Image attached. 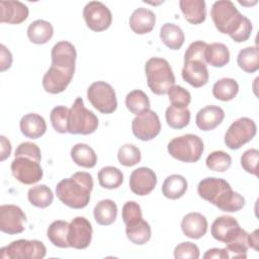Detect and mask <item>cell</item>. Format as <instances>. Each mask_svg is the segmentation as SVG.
<instances>
[{
    "instance_id": "cell-27",
    "label": "cell",
    "mask_w": 259,
    "mask_h": 259,
    "mask_svg": "<svg viewBox=\"0 0 259 259\" xmlns=\"http://www.w3.org/2000/svg\"><path fill=\"white\" fill-rule=\"evenodd\" d=\"M54 34L53 25L44 19L32 21L27 27V36L29 40L36 45L48 42Z\"/></svg>"
},
{
    "instance_id": "cell-32",
    "label": "cell",
    "mask_w": 259,
    "mask_h": 259,
    "mask_svg": "<svg viewBox=\"0 0 259 259\" xmlns=\"http://www.w3.org/2000/svg\"><path fill=\"white\" fill-rule=\"evenodd\" d=\"M160 38L170 50H179L184 44V32L174 23H165L160 29Z\"/></svg>"
},
{
    "instance_id": "cell-24",
    "label": "cell",
    "mask_w": 259,
    "mask_h": 259,
    "mask_svg": "<svg viewBox=\"0 0 259 259\" xmlns=\"http://www.w3.org/2000/svg\"><path fill=\"white\" fill-rule=\"evenodd\" d=\"M22 135L28 139H38L45 135L47 123L42 116L37 113H27L23 115L19 122Z\"/></svg>"
},
{
    "instance_id": "cell-52",
    "label": "cell",
    "mask_w": 259,
    "mask_h": 259,
    "mask_svg": "<svg viewBox=\"0 0 259 259\" xmlns=\"http://www.w3.org/2000/svg\"><path fill=\"white\" fill-rule=\"evenodd\" d=\"M259 230L256 229L253 233L248 234V245L249 247L253 248L254 250L258 251V244H259Z\"/></svg>"
},
{
    "instance_id": "cell-48",
    "label": "cell",
    "mask_w": 259,
    "mask_h": 259,
    "mask_svg": "<svg viewBox=\"0 0 259 259\" xmlns=\"http://www.w3.org/2000/svg\"><path fill=\"white\" fill-rule=\"evenodd\" d=\"M19 155H25V156H29V157H33L38 160H41L40 150L38 146L31 142H24L18 145V147L15 150L14 156H19Z\"/></svg>"
},
{
    "instance_id": "cell-49",
    "label": "cell",
    "mask_w": 259,
    "mask_h": 259,
    "mask_svg": "<svg viewBox=\"0 0 259 259\" xmlns=\"http://www.w3.org/2000/svg\"><path fill=\"white\" fill-rule=\"evenodd\" d=\"M0 71L4 72L11 67L13 59L10 51L4 45H0Z\"/></svg>"
},
{
    "instance_id": "cell-18",
    "label": "cell",
    "mask_w": 259,
    "mask_h": 259,
    "mask_svg": "<svg viewBox=\"0 0 259 259\" xmlns=\"http://www.w3.org/2000/svg\"><path fill=\"white\" fill-rule=\"evenodd\" d=\"M241 230L242 229L235 218L231 215H222L213 221L210 233L217 241L228 244L240 234Z\"/></svg>"
},
{
    "instance_id": "cell-15",
    "label": "cell",
    "mask_w": 259,
    "mask_h": 259,
    "mask_svg": "<svg viewBox=\"0 0 259 259\" xmlns=\"http://www.w3.org/2000/svg\"><path fill=\"white\" fill-rule=\"evenodd\" d=\"M75 70L51 65L42 77V87L51 94H59L68 87L72 81Z\"/></svg>"
},
{
    "instance_id": "cell-39",
    "label": "cell",
    "mask_w": 259,
    "mask_h": 259,
    "mask_svg": "<svg viewBox=\"0 0 259 259\" xmlns=\"http://www.w3.org/2000/svg\"><path fill=\"white\" fill-rule=\"evenodd\" d=\"M167 124L174 130H181L188 125L190 121V111L186 108L169 106L165 113Z\"/></svg>"
},
{
    "instance_id": "cell-44",
    "label": "cell",
    "mask_w": 259,
    "mask_h": 259,
    "mask_svg": "<svg viewBox=\"0 0 259 259\" xmlns=\"http://www.w3.org/2000/svg\"><path fill=\"white\" fill-rule=\"evenodd\" d=\"M167 94L169 96L171 105L175 107L186 108L191 101V95L189 91L178 85H173L168 90Z\"/></svg>"
},
{
    "instance_id": "cell-47",
    "label": "cell",
    "mask_w": 259,
    "mask_h": 259,
    "mask_svg": "<svg viewBox=\"0 0 259 259\" xmlns=\"http://www.w3.org/2000/svg\"><path fill=\"white\" fill-rule=\"evenodd\" d=\"M121 215H122V221L123 223L126 225L135 220L141 219L143 218L142 215V209L139 203H137L136 201H126L123 206H122V210H121Z\"/></svg>"
},
{
    "instance_id": "cell-3",
    "label": "cell",
    "mask_w": 259,
    "mask_h": 259,
    "mask_svg": "<svg viewBox=\"0 0 259 259\" xmlns=\"http://www.w3.org/2000/svg\"><path fill=\"white\" fill-rule=\"evenodd\" d=\"M93 189V179L88 172L79 171L70 178L61 180L56 186L57 197L65 205L80 209L89 203Z\"/></svg>"
},
{
    "instance_id": "cell-13",
    "label": "cell",
    "mask_w": 259,
    "mask_h": 259,
    "mask_svg": "<svg viewBox=\"0 0 259 259\" xmlns=\"http://www.w3.org/2000/svg\"><path fill=\"white\" fill-rule=\"evenodd\" d=\"M26 215L23 210L14 204L0 206V230L8 235L20 234L24 231Z\"/></svg>"
},
{
    "instance_id": "cell-34",
    "label": "cell",
    "mask_w": 259,
    "mask_h": 259,
    "mask_svg": "<svg viewBox=\"0 0 259 259\" xmlns=\"http://www.w3.org/2000/svg\"><path fill=\"white\" fill-rule=\"evenodd\" d=\"M239 92V85L235 79L222 78L212 86L214 98L222 101H230L236 97Z\"/></svg>"
},
{
    "instance_id": "cell-25",
    "label": "cell",
    "mask_w": 259,
    "mask_h": 259,
    "mask_svg": "<svg viewBox=\"0 0 259 259\" xmlns=\"http://www.w3.org/2000/svg\"><path fill=\"white\" fill-rule=\"evenodd\" d=\"M125 235L132 243L144 245L150 241L152 230L149 223L141 218L125 225Z\"/></svg>"
},
{
    "instance_id": "cell-11",
    "label": "cell",
    "mask_w": 259,
    "mask_h": 259,
    "mask_svg": "<svg viewBox=\"0 0 259 259\" xmlns=\"http://www.w3.org/2000/svg\"><path fill=\"white\" fill-rule=\"evenodd\" d=\"M132 131L135 137L141 141L153 140L161 131L158 114L151 109L138 114L132 121Z\"/></svg>"
},
{
    "instance_id": "cell-22",
    "label": "cell",
    "mask_w": 259,
    "mask_h": 259,
    "mask_svg": "<svg viewBox=\"0 0 259 259\" xmlns=\"http://www.w3.org/2000/svg\"><path fill=\"white\" fill-rule=\"evenodd\" d=\"M130 27L137 34H146L153 30L156 23L155 13L144 7H139L130 17Z\"/></svg>"
},
{
    "instance_id": "cell-45",
    "label": "cell",
    "mask_w": 259,
    "mask_h": 259,
    "mask_svg": "<svg viewBox=\"0 0 259 259\" xmlns=\"http://www.w3.org/2000/svg\"><path fill=\"white\" fill-rule=\"evenodd\" d=\"M258 159L259 151L257 149H249L241 156V165L243 169L255 176L258 175Z\"/></svg>"
},
{
    "instance_id": "cell-12",
    "label": "cell",
    "mask_w": 259,
    "mask_h": 259,
    "mask_svg": "<svg viewBox=\"0 0 259 259\" xmlns=\"http://www.w3.org/2000/svg\"><path fill=\"white\" fill-rule=\"evenodd\" d=\"M83 17L87 26L93 31L106 30L112 22L109 8L99 1L88 2L83 9Z\"/></svg>"
},
{
    "instance_id": "cell-46",
    "label": "cell",
    "mask_w": 259,
    "mask_h": 259,
    "mask_svg": "<svg viewBox=\"0 0 259 259\" xmlns=\"http://www.w3.org/2000/svg\"><path fill=\"white\" fill-rule=\"evenodd\" d=\"M174 257L178 258H199L198 247L191 242H182L178 244L174 249Z\"/></svg>"
},
{
    "instance_id": "cell-28",
    "label": "cell",
    "mask_w": 259,
    "mask_h": 259,
    "mask_svg": "<svg viewBox=\"0 0 259 259\" xmlns=\"http://www.w3.org/2000/svg\"><path fill=\"white\" fill-rule=\"evenodd\" d=\"M94 219L101 226H109L117 217V206L111 199H102L96 203L93 209Z\"/></svg>"
},
{
    "instance_id": "cell-35",
    "label": "cell",
    "mask_w": 259,
    "mask_h": 259,
    "mask_svg": "<svg viewBox=\"0 0 259 259\" xmlns=\"http://www.w3.org/2000/svg\"><path fill=\"white\" fill-rule=\"evenodd\" d=\"M238 66L246 73H254L259 69V52L256 47L242 49L237 57Z\"/></svg>"
},
{
    "instance_id": "cell-42",
    "label": "cell",
    "mask_w": 259,
    "mask_h": 259,
    "mask_svg": "<svg viewBox=\"0 0 259 259\" xmlns=\"http://www.w3.org/2000/svg\"><path fill=\"white\" fill-rule=\"evenodd\" d=\"M206 167L215 172H225L232 165L231 156L224 151H214L210 153L205 160Z\"/></svg>"
},
{
    "instance_id": "cell-21",
    "label": "cell",
    "mask_w": 259,
    "mask_h": 259,
    "mask_svg": "<svg viewBox=\"0 0 259 259\" xmlns=\"http://www.w3.org/2000/svg\"><path fill=\"white\" fill-rule=\"evenodd\" d=\"M225 118V111L217 105H207L199 109L195 116L197 127L203 132L212 131Z\"/></svg>"
},
{
    "instance_id": "cell-9",
    "label": "cell",
    "mask_w": 259,
    "mask_h": 259,
    "mask_svg": "<svg viewBox=\"0 0 259 259\" xmlns=\"http://www.w3.org/2000/svg\"><path fill=\"white\" fill-rule=\"evenodd\" d=\"M39 162L40 160L25 155L14 156L10 166L12 175L19 182L32 185L38 182L44 175Z\"/></svg>"
},
{
    "instance_id": "cell-1",
    "label": "cell",
    "mask_w": 259,
    "mask_h": 259,
    "mask_svg": "<svg viewBox=\"0 0 259 259\" xmlns=\"http://www.w3.org/2000/svg\"><path fill=\"white\" fill-rule=\"evenodd\" d=\"M210 16L215 28L222 33L229 34L234 41L243 42L249 39L252 23L248 17L239 12L232 1H215L211 6Z\"/></svg>"
},
{
    "instance_id": "cell-31",
    "label": "cell",
    "mask_w": 259,
    "mask_h": 259,
    "mask_svg": "<svg viewBox=\"0 0 259 259\" xmlns=\"http://www.w3.org/2000/svg\"><path fill=\"white\" fill-rule=\"evenodd\" d=\"M187 190V181L184 176L172 174L168 176L162 185V193L169 199H178Z\"/></svg>"
},
{
    "instance_id": "cell-14",
    "label": "cell",
    "mask_w": 259,
    "mask_h": 259,
    "mask_svg": "<svg viewBox=\"0 0 259 259\" xmlns=\"http://www.w3.org/2000/svg\"><path fill=\"white\" fill-rule=\"evenodd\" d=\"M182 78L194 88L204 86L208 82V70L203 58H184Z\"/></svg>"
},
{
    "instance_id": "cell-50",
    "label": "cell",
    "mask_w": 259,
    "mask_h": 259,
    "mask_svg": "<svg viewBox=\"0 0 259 259\" xmlns=\"http://www.w3.org/2000/svg\"><path fill=\"white\" fill-rule=\"evenodd\" d=\"M204 259H210V258H220V259H227V254L225 249H220V248H212L207 250L204 255Z\"/></svg>"
},
{
    "instance_id": "cell-33",
    "label": "cell",
    "mask_w": 259,
    "mask_h": 259,
    "mask_svg": "<svg viewBox=\"0 0 259 259\" xmlns=\"http://www.w3.org/2000/svg\"><path fill=\"white\" fill-rule=\"evenodd\" d=\"M69 226L70 224L66 221L58 220L53 222L48 230L47 236L50 242L59 248H68L70 247L68 242V234H69Z\"/></svg>"
},
{
    "instance_id": "cell-40",
    "label": "cell",
    "mask_w": 259,
    "mask_h": 259,
    "mask_svg": "<svg viewBox=\"0 0 259 259\" xmlns=\"http://www.w3.org/2000/svg\"><path fill=\"white\" fill-rule=\"evenodd\" d=\"M226 254L228 258H243L247 257L248 250V233L245 230H241L240 234L230 243L226 244Z\"/></svg>"
},
{
    "instance_id": "cell-10",
    "label": "cell",
    "mask_w": 259,
    "mask_h": 259,
    "mask_svg": "<svg viewBox=\"0 0 259 259\" xmlns=\"http://www.w3.org/2000/svg\"><path fill=\"white\" fill-rule=\"evenodd\" d=\"M257 133V126L253 119L240 117L235 120L225 135V144L231 150H238L250 142Z\"/></svg>"
},
{
    "instance_id": "cell-29",
    "label": "cell",
    "mask_w": 259,
    "mask_h": 259,
    "mask_svg": "<svg viewBox=\"0 0 259 259\" xmlns=\"http://www.w3.org/2000/svg\"><path fill=\"white\" fill-rule=\"evenodd\" d=\"M205 63L212 67H224L230 61V51L222 42L207 44L204 52Z\"/></svg>"
},
{
    "instance_id": "cell-37",
    "label": "cell",
    "mask_w": 259,
    "mask_h": 259,
    "mask_svg": "<svg viewBox=\"0 0 259 259\" xmlns=\"http://www.w3.org/2000/svg\"><path fill=\"white\" fill-rule=\"evenodd\" d=\"M98 181L103 188L115 189L122 184L123 174L116 167L105 166L98 172Z\"/></svg>"
},
{
    "instance_id": "cell-8",
    "label": "cell",
    "mask_w": 259,
    "mask_h": 259,
    "mask_svg": "<svg viewBox=\"0 0 259 259\" xmlns=\"http://www.w3.org/2000/svg\"><path fill=\"white\" fill-rule=\"evenodd\" d=\"M87 98L99 112L109 114L115 111L117 100L112 86L104 81H96L87 89Z\"/></svg>"
},
{
    "instance_id": "cell-6",
    "label": "cell",
    "mask_w": 259,
    "mask_h": 259,
    "mask_svg": "<svg viewBox=\"0 0 259 259\" xmlns=\"http://www.w3.org/2000/svg\"><path fill=\"white\" fill-rule=\"evenodd\" d=\"M97 116L84 105L83 99L77 97L70 108L68 133L73 135H90L98 127Z\"/></svg>"
},
{
    "instance_id": "cell-41",
    "label": "cell",
    "mask_w": 259,
    "mask_h": 259,
    "mask_svg": "<svg viewBox=\"0 0 259 259\" xmlns=\"http://www.w3.org/2000/svg\"><path fill=\"white\" fill-rule=\"evenodd\" d=\"M117 159L121 165L125 167H132L141 162L142 154L140 149L135 145L124 144L118 149Z\"/></svg>"
},
{
    "instance_id": "cell-43",
    "label": "cell",
    "mask_w": 259,
    "mask_h": 259,
    "mask_svg": "<svg viewBox=\"0 0 259 259\" xmlns=\"http://www.w3.org/2000/svg\"><path fill=\"white\" fill-rule=\"evenodd\" d=\"M70 109L63 105L54 107L50 114L51 123L54 130L60 134L68 133V118Z\"/></svg>"
},
{
    "instance_id": "cell-5",
    "label": "cell",
    "mask_w": 259,
    "mask_h": 259,
    "mask_svg": "<svg viewBox=\"0 0 259 259\" xmlns=\"http://www.w3.org/2000/svg\"><path fill=\"white\" fill-rule=\"evenodd\" d=\"M202 140L192 134H186L172 139L168 146V153L176 160L185 163L197 162L203 153Z\"/></svg>"
},
{
    "instance_id": "cell-2",
    "label": "cell",
    "mask_w": 259,
    "mask_h": 259,
    "mask_svg": "<svg viewBox=\"0 0 259 259\" xmlns=\"http://www.w3.org/2000/svg\"><path fill=\"white\" fill-rule=\"evenodd\" d=\"M198 195L223 211L236 212L245 205V198L235 192L229 182L222 178L207 177L197 185Z\"/></svg>"
},
{
    "instance_id": "cell-20",
    "label": "cell",
    "mask_w": 259,
    "mask_h": 259,
    "mask_svg": "<svg viewBox=\"0 0 259 259\" xmlns=\"http://www.w3.org/2000/svg\"><path fill=\"white\" fill-rule=\"evenodd\" d=\"M1 23L19 24L28 17V7L20 1H1Z\"/></svg>"
},
{
    "instance_id": "cell-30",
    "label": "cell",
    "mask_w": 259,
    "mask_h": 259,
    "mask_svg": "<svg viewBox=\"0 0 259 259\" xmlns=\"http://www.w3.org/2000/svg\"><path fill=\"white\" fill-rule=\"evenodd\" d=\"M71 158L73 162L84 168H93L97 162L95 151L86 144H76L71 149Z\"/></svg>"
},
{
    "instance_id": "cell-51",
    "label": "cell",
    "mask_w": 259,
    "mask_h": 259,
    "mask_svg": "<svg viewBox=\"0 0 259 259\" xmlns=\"http://www.w3.org/2000/svg\"><path fill=\"white\" fill-rule=\"evenodd\" d=\"M1 140V161H4L10 156L11 153V144L4 136L0 137Z\"/></svg>"
},
{
    "instance_id": "cell-26",
    "label": "cell",
    "mask_w": 259,
    "mask_h": 259,
    "mask_svg": "<svg viewBox=\"0 0 259 259\" xmlns=\"http://www.w3.org/2000/svg\"><path fill=\"white\" fill-rule=\"evenodd\" d=\"M179 6L189 23L200 24L205 20L206 6L203 0H181Z\"/></svg>"
},
{
    "instance_id": "cell-38",
    "label": "cell",
    "mask_w": 259,
    "mask_h": 259,
    "mask_svg": "<svg viewBox=\"0 0 259 259\" xmlns=\"http://www.w3.org/2000/svg\"><path fill=\"white\" fill-rule=\"evenodd\" d=\"M125 106L132 113L138 115L150 109V99L144 91L136 89L126 94Z\"/></svg>"
},
{
    "instance_id": "cell-4",
    "label": "cell",
    "mask_w": 259,
    "mask_h": 259,
    "mask_svg": "<svg viewBox=\"0 0 259 259\" xmlns=\"http://www.w3.org/2000/svg\"><path fill=\"white\" fill-rule=\"evenodd\" d=\"M145 72L147 84L151 91L157 95L167 94L168 90L175 84L174 73L167 60L153 57L146 62Z\"/></svg>"
},
{
    "instance_id": "cell-17",
    "label": "cell",
    "mask_w": 259,
    "mask_h": 259,
    "mask_svg": "<svg viewBox=\"0 0 259 259\" xmlns=\"http://www.w3.org/2000/svg\"><path fill=\"white\" fill-rule=\"evenodd\" d=\"M157 184L155 172L148 167H140L134 170L130 176V188L139 195L144 196L151 193Z\"/></svg>"
},
{
    "instance_id": "cell-36",
    "label": "cell",
    "mask_w": 259,
    "mask_h": 259,
    "mask_svg": "<svg viewBox=\"0 0 259 259\" xmlns=\"http://www.w3.org/2000/svg\"><path fill=\"white\" fill-rule=\"evenodd\" d=\"M27 198L32 205L39 208H46L52 204L54 200V194L49 186L41 184L29 188L27 192Z\"/></svg>"
},
{
    "instance_id": "cell-16",
    "label": "cell",
    "mask_w": 259,
    "mask_h": 259,
    "mask_svg": "<svg viewBox=\"0 0 259 259\" xmlns=\"http://www.w3.org/2000/svg\"><path fill=\"white\" fill-rule=\"evenodd\" d=\"M92 226L90 222L84 217H76L69 226L68 242L70 247L75 249L87 248L92 240Z\"/></svg>"
},
{
    "instance_id": "cell-23",
    "label": "cell",
    "mask_w": 259,
    "mask_h": 259,
    "mask_svg": "<svg viewBox=\"0 0 259 259\" xmlns=\"http://www.w3.org/2000/svg\"><path fill=\"white\" fill-rule=\"evenodd\" d=\"M183 234L190 239H200L207 231V220L199 212H189L181 221Z\"/></svg>"
},
{
    "instance_id": "cell-19",
    "label": "cell",
    "mask_w": 259,
    "mask_h": 259,
    "mask_svg": "<svg viewBox=\"0 0 259 259\" xmlns=\"http://www.w3.org/2000/svg\"><path fill=\"white\" fill-rule=\"evenodd\" d=\"M51 57L52 65L75 70L77 53L75 47L71 42L67 40L58 41L52 49Z\"/></svg>"
},
{
    "instance_id": "cell-7",
    "label": "cell",
    "mask_w": 259,
    "mask_h": 259,
    "mask_svg": "<svg viewBox=\"0 0 259 259\" xmlns=\"http://www.w3.org/2000/svg\"><path fill=\"white\" fill-rule=\"evenodd\" d=\"M46 254V246L37 240L19 239L0 250V257L8 259H41Z\"/></svg>"
}]
</instances>
